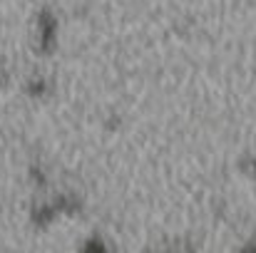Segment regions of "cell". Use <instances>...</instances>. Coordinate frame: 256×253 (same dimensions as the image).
Wrapping results in <instances>:
<instances>
[{"label": "cell", "mask_w": 256, "mask_h": 253, "mask_svg": "<svg viewBox=\"0 0 256 253\" xmlns=\"http://www.w3.org/2000/svg\"><path fill=\"white\" fill-rule=\"evenodd\" d=\"M40 50L42 52H50L58 42V20L52 17V12H42L40 15Z\"/></svg>", "instance_id": "cell-1"}]
</instances>
